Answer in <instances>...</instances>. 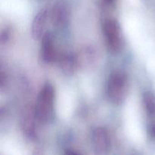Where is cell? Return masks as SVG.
Returning <instances> with one entry per match:
<instances>
[{
	"instance_id": "cell-1",
	"label": "cell",
	"mask_w": 155,
	"mask_h": 155,
	"mask_svg": "<svg viewBox=\"0 0 155 155\" xmlns=\"http://www.w3.org/2000/svg\"><path fill=\"white\" fill-rule=\"evenodd\" d=\"M54 89L51 83H45L41 89L35 105L36 119L41 123H48L54 116Z\"/></svg>"
},
{
	"instance_id": "cell-2",
	"label": "cell",
	"mask_w": 155,
	"mask_h": 155,
	"mask_svg": "<svg viewBox=\"0 0 155 155\" xmlns=\"http://www.w3.org/2000/svg\"><path fill=\"white\" fill-rule=\"evenodd\" d=\"M102 31L108 51L117 54L124 47L122 32L119 22L114 18H105L102 24Z\"/></svg>"
},
{
	"instance_id": "cell-3",
	"label": "cell",
	"mask_w": 155,
	"mask_h": 155,
	"mask_svg": "<svg viewBox=\"0 0 155 155\" xmlns=\"http://www.w3.org/2000/svg\"><path fill=\"white\" fill-rule=\"evenodd\" d=\"M108 98L114 104H121L127 98V79L125 74L116 71L110 74L107 83Z\"/></svg>"
},
{
	"instance_id": "cell-4",
	"label": "cell",
	"mask_w": 155,
	"mask_h": 155,
	"mask_svg": "<svg viewBox=\"0 0 155 155\" xmlns=\"http://www.w3.org/2000/svg\"><path fill=\"white\" fill-rule=\"evenodd\" d=\"M92 142L95 153L107 154L110 147V140L107 130L102 127H96L92 132Z\"/></svg>"
},
{
	"instance_id": "cell-5",
	"label": "cell",
	"mask_w": 155,
	"mask_h": 155,
	"mask_svg": "<svg viewBox=\"0 0 155 155\" xmlns=\"http://www.w3.org/2000/svg\"><path fill=\"white\" fill-rule=\"evenodd\" d=\"M57 56L52 33L47 32L41 39V57L46 63H52L56 60Z\"/></svg>"
},
{
	"instance_id": "cell-6",
	"label": "cell",
	"mask_w": 155,
	"mask_h": 155,
	"mask_svg": "<svg viewBox=\"0 0 155 155\" xmlns=\"http://www.w3.org/2000/svg\"><path fill=\"white\" fill-rule=\"evenodd\" d=\"M48 12L45 9L39 11L35 16L31 26V33L33 39L39 40L47 33L46 27L48 23Z\"/></svg>"
},
{
	"instance_id": "cell-7",
	"label": "cell",
	"mask_w": 155,
	"mask_h": 155,
	"mask_svg": "<svg viewBox=\"0 0 155 155\" xmlns=\"http://www.w3.org/2000/svg\"><path fill=\"white\" fill-rule=\"evenodd\" d=\"M69 12L66 5L62 2H57L52 8L51 19L54 26L58 28H63L68 22Z\"/></svg>"
},
{
	"instance_id": "cell-8",
	"label": "cell",
	"mask_w": 155,
	"mask_h": 155,
	"mask_svg": "<svg viewBox=\"0 0 155 155\" xmlns=\"http://www.w3.org/2000/svg\"><path fill=\"white\" fill-rule=\"evenodd\" d=\"M76 67H77V61L71 54H62L59 58V68L65 75H72L75 71Z\"/></svg>"
},
{
	"instance_id": "cell-9",
	"label": "cell",
	"mask_w": 155,
	"mask_h": 155,
	"mask_svg": "<svg viewBox=\"0 0 155 155\" xmlns=\"http://www.w3.org/2000/svg\"><path fill=\"white\" fill-rule=\"evenodd\" d=\"M143 105L147 114L150 116H155V95L151 92H146L142 97Z\"/></svg>"
},
{
	"instance_id": "cell-10",
	"label": "cell",
	"mask_w": 155,
	"mask_h": 155,
	"mask_svg": "<svg viewBox=\"0 0 155 155\" xmlns=\"http://www.w3.org/2000/svg\"><path fill=\"white\" fill-rule=\"evenodd\" d=\"M23 127H24V130L27 135H29L30 136L34 135V123H33L31 116L25 117V119L24 120V123H23Z\"/></svg>"
},
{
	"instance_id": "cell-11",
	"label": "cell",
	"mask_w": 155,
	"mask_h": 155,
	"mask_svg": "<svg viewBox=\"0 0 155 155\" xmlns=\"http://www.w3.org/2000/svg\"><path fill=\"white\" fill-rule=\"evenodd\" d=\"M116 3L117 0H100V4H101V8L106 11H109L114 8Z\"/></svg>"
},
{
	"instance_id": "cell-12",
	"label": "cell",
	"mask_w": 155,
	"mask_h": 155,
	"mask_svg": "<svg viewBox=\"0 0 155 155\" xmlns=\"http://www.w3.org/2000/svg\"><path fill=\"white\" fill-rule=\"evenodd\" d=\"M149 133H151V136L155 138V125L151 126L149 130Z\"/></svg>"
}]
</instances>
